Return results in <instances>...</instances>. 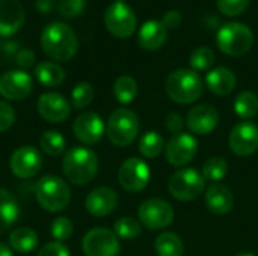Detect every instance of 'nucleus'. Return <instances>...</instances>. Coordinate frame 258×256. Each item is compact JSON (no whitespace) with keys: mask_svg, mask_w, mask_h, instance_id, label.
I'll return each instance as SVG.
<instances>
[{"mask_svg":"<svg viewBox=\"0 0 258 256\" xmlns=\"http://www.w3.org/2000/svg\"><path fill=\"white\" fill-rule=\"evenodd\" d=\"M41 47L47 56L54 60H70L79 47L74 30L62 21L50 23L41 33Z\"/></svg>","mask_w":258,"mask_h":256,"instance_id":"obj_1","label":"nucleus"},{"mask_svg":"<svg viewBox=\"0 0 258 256\" xmlns=\"http://www.w3.org/2000/svg\"><path fill=\"white\" fill-rule=\"evenodd\" d=\"M62 169L67 180L71 184L76 186L88 184L97 175L98 170L97 154L92 149L83 146L71 148L63 157Z\"/></svg>","mask_w":258,"mask_h":256,"instance_id":"obj_2","label":"nucleus"},{"mask_svg":"<svg viewBox=\"0 0 258 256\" xmlns=\"http://www.w3.org/2000/svg\"><path fill=\"white\" fill-rule=\"evenodd\" d=\"M35 196L41 208L57 213L68 207L71 199L70 186L56 175H44L35 187Z\"/></svg>","mask_w":258,"mask_h":256,"instance_id":"obj_3","label":"nucleus"},{"mask_svg":"<svg viewBox=\"0 0 258 256\" xmlns=\"http://www.w3.org/2000/svg\"><path fill=\"white\" fill-rule=\"evenodd\" d=\"M166 94L175 103H194L203 94V80L194 69H177L166 78Z\"/></svg>","mask_w":258,"mask_h":256,"instance_id":"obj_4","label":"nucleus"},{"mask_svg":"<svg viewBox=\"0 0 258 256\" xmlns=\"http://www.w3.org/2000/svg\"><path fill=\"white\" fill-rule=\"evenodd\" d=\"M216 42L222 53L237 57L251 50L254 44V33L243 23H227L219 29Z\"/></svg>","mask_w":258,"mask_h":256,"instance_id":"obj_5","label":"nucleus"},{"mask_svg":"<svg viewBox=\"0 0 258 256\" xmlns=\"http://www.w3.org/2000/svg\"><path fill=\"white\" fill-rule=\"evenodd\" d=\"M138 131H139V119L136 113L128 109H116L110 115L106 127L109 140L119 148L133 143L135 139L138 137Z\"/></svg>","mask_w":258,"mask_h":256,"instance_id":"obj_6","label":"nucleus"},{"mask_svg":"<svg viewBox=\"0 0 258 256\" xmlns=\"http://www.w3.org/2000/svg\"><path fill=\"white\" fill-rule=\"evenodd\" d=\"M169 193L178 201H194L206 189V178L197 169H180L174 172L168 183Z\"/></svg>","mask_w":258,"mask_h":256,"instance_id":"obj_7","label":"nucleus"},{"mask_svg":"<svg viewBox=\"0 0 258 256\" xmlns=\"http://www.w3.org/2000/svg\"><path fill=\"white\" fill-rule=\"evenodd\" d=\"M174 216L175 213L172 205L165 199H159V198L144 201L138 210L139 222L151 231L168 228L172 223Z\"/></svg>","mask_w":258,"mask_h":256,"instance_id":"obj_8","label":"nucleus"},{"mask_svg":"<svg viewBox=\"0 0 258 256\" xmlns=\"http://www.w3.org/2000/svg\"><path fill=\"white\" fill-rule=\"evenodd\" d=\"M107 30L116 38H128L136 30V15L124 2L112 3L104 14Z\"/></svg>","mask_w":258,"mask_h":256,"instance_id":"obj_9","label":"nucleus"},{"mask_svg":"<svg viewBox=\"0 0 258 256\" xmlns=\"http://www.w3.org/2000/svg\"><path fill=\"white\" fill-rule=\"evenodd\" d=\"M82 249L86 256H116L121 250L118 237L106 228L88 231L82 240Z\"/></svg>","mask_w":258,"mask_h":256,"instance_id":"obj_10","label":"nucleus"},{"mask_svg":"<svg viewBox=\"0 0 258 256\" xmlns=\"http://www.w3.org/2000/svg\"><path fill=\"white\" fill-rule=\"evenodd\" d=\"M44 164V158L41 152L30 145L20 146L15 149L9 158V169L11 172L21 180H27L35 177Z\"/></svg>","mask_w":258,"mask_h":256,"instance_id":"obj_11","label":"nucleus"},{"mask_svg":"<svg viewBox=\"0 0 258 256\" xmlns=\"http://www.w3.org/2000/svg\"><path fill=\"white\" fill-rule=\"evenodd\" d=\"M151 178V172L148 164L136 157L125 160L118 172V181L121 187L127 192H141L144 190Z\"/></svg>","mask_w":258,"mask_h":256,"instance_id":"obj_12","label":"nucleus"},{"mask_svg":"<svg viewBox=\"0 0 258 256\" xmlns=\"http://www.w3.org/2000/svg\"><path fill=\"white\" fill-rule=\"evenodd\" d=\"M165 151L168 163L175 167H181L195 158L198 151V142L192 134L181 131L169 139L168 145L165 146Z\"/></svg>","mask_w":258,"mask_h":256,"instance_id":"obj_13","label":"nucleus"},{"mask_svg":"<svg viewBox=\"0 0 258 256\" xmlns=\"http://www.w3.org/2000/svg\"><path fill=\"white\" fill-rule=\"evenodd\" d=\"M230 149L239 157H249L258 151V125L251 121L239 122L230 133Z\"/></svg>","mask_w":258,"mask_h":256,"instance_id":"obj_14","label":"nucleus"},{"mask_svg":"<svg viewBox=\"0 0 258 256\" xmlns=\"http://www.w3.org/2000/svg\"><path fill=\"white\" fill-rule=\"evenodd\" d=\"M106 131L104 122L95 112H83L73 122L74 137L85 145H95L101 140Z\"/></svg>","mask_w":258,"mask_h":256,"instance_id":"obj_15","label":"nucleus"},{"mask_svg":"<svg viewBox=\"0 0 258 256\" xmlns=\"http://www.w3.org/2000/svg\"><path fill=\"white\" fill-rule=\"evenodd\" d=\"M33 88L32 77L23 71H8L0 77V95L11 101H20L30 95Z\"/></svg>","mask_w":258,"mask_h":256,"instance_id":"obj_16","label":"nucleus"},{"mask_svg":"<svg viewBox=\"0 0 258 256\" xmlns=\"http://www.w3.org/2000/svg\"><path fill=\"white\" fill-rule=\"evenodd\" d=\"M38 113L42 119L51 124H59L68 119L71 113L70 101L57 92H47L42 94L38 100Z\"/></svg>","mask_w":258,"mask_h":256,"instance_id":"obj_17","label":"nucleus"},{"mask_svg":"<svg viewBox=\"0 0 258 256\" xmlns=\"http://www.w3.org/2000/svg\"><path fill=\"white\" fill-rule=\"evenodd\" d=\"M219 122V113L216 107L210 104H198L189 110L186 124L194 134L204 136L216 128Z\"/></svg>","mask_w":258,"mask_h":256,"instance_id":"obj_18","label":"nucleus"},{"mask_svg":"<svg viewBox=\"0 0 258 256\" xmlns=\"http://www.w3.org/2000/svg\"><path fill=\"white\" fill-rule=\"evenodd\" d=\"M116 205H118V195L110 187L94 189L85 201V207L88 213L95 217L109 216L116 208Z\"/></svg>","mask_w":258,"mask_h":256,"instance_id":"obj_19","label":"nucleus"},{"mask_svg":"<svg viewBox=\"0 0 258 256\" xmlns=\"http://www.w3.org/2000/svg\"><path fill=\"white\" fill-rule=\"evenodd\" d=\"M24 24V9L18 0H0V36L15 35Z\"/></svg>","mask_w":258,"mask_h":256,"instance_id":"obj_20","label":"nucleus"},{"mask_svg":"<svg viewBox=\"0 0 258 256\" xmlns=\"http://www.w3.org/2000/svg\"><path fill=\"white\" fill-rule=\"evenodd\" d=\"M204 199H206L207 208L213 214H219V216L230 213L234 205V198H233L231 190L222 183L210 184V187H207L206 190Z\"/></svg>","mask_w":258,"mask_h":256,"instance_id":"obj_21","label":"nucleus"},{"mask_svg":"<svg viewBox=\"0 0 258 256\" xmlns=\"http://www.w3.org/2000/svg\"><path fill=\"white\" fill-rule=\"evenodd\" d=\"M166 38H168V29L163 26V23L157 20H150L141 26L138 41L144 50L154 51L166 42Z\"/></svg>","mask_w":258,"mask_h":256,"instance_id":"obj_22","label":"nucleus"},{"mask_svg":"<svg viewBox=\"0 0 258 256\" xmlns=\"http://www.w3.org/2000/svg\"><path fill=\"white\" fill-rule=\"evenodd\" d=\"M206 84L216 95H230L236 88V75L228 68L219 66L206 75Z\"/></svg>","mask_w":258,"mask_h":256,"instance_id":"obj_23","label":"nucleus"},{"mask_svg":"<svg viewBox=\"0 0 258 256\" xmlns=\"http://www.w3.org/2000/svg\"><path fill=\"white\" fill-rule=\"evenodd\" d=\"M18 202L6 189L0 187V232L8 231L18 219Z\"/></svg>","mask_w":258,"mask_h":256,"instance_id":"obj_24","label":"nucleus"},{"mask_svg":"<svg viewBox=\"0 0 258 256\" xmlns=\"http://www.w3.org/2000/svg\"><path fill=\"white\" fill-rule=\"evenodd\" d=\"M35 78L47 88H56L63 83L65 71L54 62H41L35 66Z\"/></svg>","mask_w":258,"mask_h":256,"instance_id":"obj_25","label":"nucleus"},{"mask_svg":"<svg viewBox=\"0 0 258 256\" xmlns=\"http://www.w3.org/2000/svg\"><path fill=\"white\" fill-rule=\"evenodd\" d=\"M38 246V235L30 228H18L9 235V247L18 253H29Z\"/></svg>","mask_w":258,"mask_h":256,"instance_id":"obj_26","label":"nucleus"},{"mask_svg":"<svg viewBox=\"0 0 258 256\" xmlns=\"http://www.w3.org/2000/svg\"><path fill=\"white\" fill-rule=\"evenodd\" d=\"M156 253L159 256H183L184 244L181 238L174 232H163L156 238Z\"/></svg>","mask_w":258,"mask_h":256,"instance_id":"obj_27","label":"nucleus"},{"mask_svg":"<svg viewBox=\"0 0 258 256\" xmlns=\"http://www.w3.org/2000/svg\"><path fill=\"white\" fill-rule=\"evenodd\" d=\"M234 112L239 118H242L245 121L254 118L258 113L257 95L251 91H245V92L239 94L234 100Z\"/></svg>","mask_w":258,"mask_h":256,"instance_id":"obj_28","label":"nucleus"},{"mask_svg":"<svg viewBox=\"0 0 258 256\" xmlns=\"http://www.w3.org/2000/svg\"><path fill=\"white\" fill-rule=\"evenodd\" d=\"M165 149V140L157 131H147L139 139V152L145 158H156Z\"/></svg>","mask_w":258,"mask_h":256,"instance_id":"obj_29","label":"nucleus"},{"mask_svg":"<svg viewBox=\"0 0 258 256\" xmlns=\"http://www.w3.org/2000/svg\"><path fill=\"white\" fill-rule=\"evenodd\" d=\"M39 145L45 154H48L51 157H57V155L63 154L65 146H67V140L62 136V133L50 130V131L42 133V136L39 137Z\"/></svg>","mask_w":258,"mask_h":256,"instance_id":"obj_30","label":"nucleus"},{"mask_svg":"<svg viewBox=\"0 0 258 256\" xmlns=\"http://www.w3.org/2000/svg\"><path fill=\"white\" fill-rule=\"evenodd\" d=\"M113 94L116 100L122 104L132 103L138 95V83L130 75H121L113 84Z\"/></svg>","mask_w":258,"mask_h":256,"instance_id":"obj_31","label":"nucleus"},{"mask_svg":"<svg viewBox=\"0 0 258 256\" xmlns=\"http://www.w3.org/2000/svg\"><path fill=\"white\" fill-rule=\"evenodd\" d=\"M227 172H228V163L221 157H212L204 163L201 174L206 178V181L218 183L227 175Z\"/></svg>","mask_w":258,"mask_h":256,"instance_id":"obj_32","label":"nucleus"},{"mask_svg":"<svg viewBox=\"0 0 258 256\" xmlns=\"http://www.w3.org/2000/svg\"><path fill=\"white\" fill-rule=\"evenodd\" d=\"M113 232L118 238L133 240L141 234V223L133 217H121L113 225Z\"/></svg>","mask_w":258,"mask_h":256,"instance_id":"obj_33","label":"nucleus"},{"mask_svg":"<svg viewBox=\"0 0 258 256\" xmlns=\"http://www.w3.org/2000/svg\"><path fill=\"white\" fill-rule=\"evenodd\" d=\"M215 63V53L209 47H198L190 56V66L194 71H207Z\"/></svg>","mask_w":258,"mask_h":256,"instance_id":"obj_34","label":"nucleus"},{"mask_svg":"<svg viewBox=\"0 0 258 256\" xmlns=\"http://www.w3.org/2000/svg\"><path fill=\"white\" fill-rule=\"evenodd\" d=\"M92 100H94V88L86 81L76 84L74 89L71 91V103L76 109H85L92 103Z\"/></svg>","mask_w":258,"mask_h":256,"instance_id":"obj_35","label":"nucleus"},{"mask_svg":"<svg viewBox=\"0 0 258 256\" xmlns=\"http://www.w3.org/2000/svg\"><path fill=\"white\" fill-rule=\"evenodd\" d=\"M51 235L56 241H67L73 235V223L68 217H57L51 225Z\"/></svg>","mask_w":258,"mask_h":256,"instance_id":"obj_36","label":"nucleus"},{"mask_svg":"<svg viewBox=\"0 0 258 256\" xmlns=\"http://www.w3.org/2000/svg\"><path fill=\"white\" fill-rule=\"evenodd\" d=\"M249 0H218V8L224 15L236 17L246 11Z\"/></svg>","mask_w":258,"mask_h":256,"instance_id":"obj_37","label":"nucleus"},{"mask_svg":"<svg viewBox=\"0 0 258 256\" xmlns=\"http://www.w3.org/2000/svg\"><path fill=\"white\" fill-rule=\"evenodd\" d=\"M85 6H86V0H59L57 9L62 17L73 18L82 14Z\"/></svg>","mask_w":258,"mask_h":256,"instance_id":"obj_38","label":"nucleus"},{"mask_svg":"<svg viewBox=\"0 0 258 256\" xmlns=\"http://www.w3.org/2000/svg\"><path fill=\"white\" fill-rule=\"evenodd\" d=\"M14 122H15V112L12 106L0 100V133L9 130Z\"/></svg>","mask_w":258,"mask_h":256,"instance_id":"obj_39","label":"nucleus"},{"mask_svg":"<svg viewBox=\"0 0 258 256\" xmlns=\"http://www.w3.org/2000/svg\"><path fill=\"white\" fill-rule=\"evenodd\" d=\"M38 256H70V252L63 243L53 241V243H47L45 246H42Z\"/></svg>","mask_w":258,"mask_h":256,"instance_id":"obj_40","label":"nucleus"},{"mask_svg":"<svg viewBox=\"0 0 258 256\" xmlns=\"http://www.w3.org/2000/svg\"><path fill=\"white\" fill-rule=\"evenodd\" d=\"M15 62L17 65L21 68V69H27V68H32L33 63H35V54L32 50L29 48H23L17 53L15 56Z\"/></svg>","mask_w":258,"mask_h":256,"instance_id":"obj_41","label":"nucleus"},{"mask_svg":"<svg viewBox=\"0 0 258 256\" xmlns=\"http://www.w3.org/2000/svg\"><path fill=\"white\" fill-rule=\"evenodd\" d=\"M166 128L171 131V133H174V134H177V133H181V130H183V127H184V119H183V116L180 115V113H177V112H172V113H169L168 116H166Z\"/></svg>","mask_w":258,"mask_h":256,"instance_id":"obj_42","label":"nucleus"},{"mask_svg":"<svg viewBox=\"0 0 258 256\" xmlns=\"http://www.w3.org/2000/svg\"><path fill=\"white\" fill-rule=\"evenodd\" d=\"M181 20H183V15H181L178 11L171 9V11H168V12L165 14L162 23H163V26H165L166 29H175V27H178V26L181 24Z\"/></svg>","mask_w":258,"mask_h":256,"instance_id":"obj_43","label":"nucleus"},{"mask_svg":"<svg viewBox=\"0 0 258 256\" xmlns=\"http://www.w3.org/2000/svg\"><path fill=\"white\" fill-rule=\"evenodd\" d=\"M35 6L42 14H50L54 8V0H35Z\"/></svg>","mask_w":258,"mask_h":256,"instance_id":"obj_44","label":"nucleus"},{"mask_svg":"<svg viewBox=\"0 0 258 256\" xmlns=\"http://www.w3.org/2000/svg\"><path fill=\"white\" fill-rule=\"evenodd\" d=\"M0 256H12V249L3 243H0Z\"/></svg>","mask_w":258,"mask_h":256,"instance_id":"obj_45","label":"nucleus"},{"mask_svg":"<svg viewBox=\"0 0 258 256\" xmlns=\"http://www.w3.org/2000/svg\"><path fill=\"white\" fill-rule=\"evenodd\" d=\"M237 256H255L254 253H240V255H237Z\"/></svg>","mask_w":258,"mask_h":256,"instance_id":"obj_46","label":"nucleus"},{"mask_svg":"<svg viewBox=\"0 0 258 256\" xmlns=\"http://www.w3.org/2000/svg\"><path fill=\"white\" fill-rule=\"evenodd\" d=\"M116 2H125V0H116Z\"/></svg>","mask_w":258,"mask_h":256,"instance_id":"obj_47","label":"nucleus"}]
</instances>
